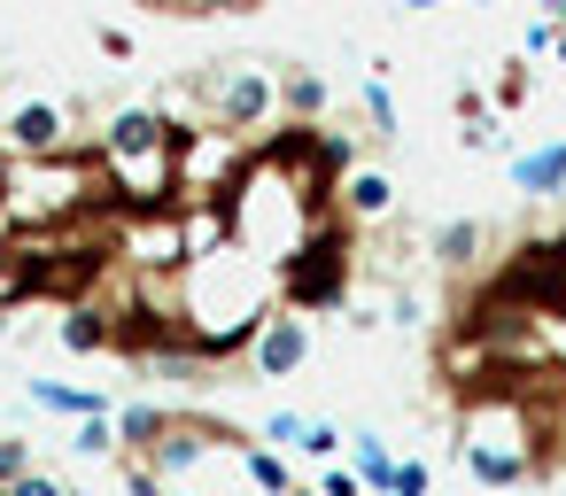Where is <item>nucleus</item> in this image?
<instances>
[{
    "mask_svg": "<svg viewBox=\"0 0 566 496\" xmlns=\"http://www.w3.org/2000/svg\"><path fill=\"white\" fill-rule=\"evenodd\" d=\"M280 303H264V264L256 256H241L233 241H218L210 256H195L187 264V334L210 349V357H226L233 341H256V326L272 318Z\"/></svg>",
    "mask_w": 566,
    "mask_h": 496,
    "instance_id": "1",
    "label": "nucleus"
},
{
    "mask_svg": "<svg viewBox=\"0 0 566 496\" xmlns=\"http://www.w3.org/2000/svg\"><path fill=\"white\" fill-rule=\"evenodd\" d=\"M349 225L334 218V210H318V225H311V241L295 249V264H280V310H342L349 303Z\"/></svg>",
    "mask_w": 566,
    "mask_h": 496,
    "instance_id": "2",
    "label": "nucleus"
},
{
    "mask_svg": "<svg viewBox=\"0 0 566 496\" xmlns=\"http://www.w3.org/2000/svg\"><path fill=\"white\" fill-rule=\"evenodd\" d=\"M9 156H17V163H55V156H71V109H63V102H24V109H9Z\"/></svg>",
    "mask_w": 566,
    "mask_h": 496,
    "instance_id": "3",
    "label": "nucleus"
},
{
    "mask_svg": "<svg viewBox=\"0 0 566 496\" xmlns=\"http://www.w3.org/2000/svg\"><path fill=\"white\" fill-rule=\"evenodd\" d=\"M249 365H256V380H295L311 365V326L295 310H272L256 326V341H249Z\"/></svg>",
    "mask_w": 566,
    "mask_h": 496,
    "instance_id": "4",
    "label": "nucleus"
},
{
    "mask_svg": "<svg viewBox=\"0 0 566 496\" xmlns=\"http://www.w3.org/2000/svg\"><path fill=\"white\" fill-rule=\"evenodd\" d=\"M264 117H272V71H256V63H226L218 125H226V133H249V125H264Z\"/></svg>",
    "mask_w": 566,
    "mask_h": 496,
    "instance_id": "5",
    "label": "nucleus"
},
{
    "mask_svg": "<svg viewBox=\"0 0 566 496\" xmlns=\"http://www.w3.org/2000/svg\"><path fill=\"white\" fill-rule=\"evenodd\" d=\"M218 450V426H195V419H171L164 426V442L148 450V465H156V481H179L187 465H202Z\"/></svg>",
    "mask_w": 566,
    "mask_h": 496,
    "instance_id": "6",
    "label": "nucleus"
},
{
    "mask_svg": "<svg viewBox=\"0 0 566 496\" xmlns=\"http://www.w3.org/2000/svg\"><path fill=\"white\" fill-rule=\"evenodd\" d=\"M55 341L78 349V357H102V349H117V318L102 303H63L55 310Z\"/></svg>",
    "mask_w": 566,
    "mask_h": 496,
    "instance_id": "7",
    "label": "nucleus"
},
{
    "mask_svg": "<svg viewBox=\"0 0 566 496\" xmlns=\"http://www.w3.org/2000/svg\"><path fill=\"white\" fill-rule=\"evenodd\" d=\"M334 194H342V218H357V225H373V218H388V210H396V179H388V171H373V163H357Z\"/></svg>",
    "mask_w": 566,
    "mask_h": 496,
    "instance_id": "8",
    "label": "nucleus"
},
{
    "mask_svg": "<svg viewBox=\"0 0 566 496\" xmlns=\"http://www.w3.org/2000/svg\"><path fill=\"white\" fill-rule=\"evenodd\" d=\"M458 457H465V473H473L481 488H520V481H535V457H520V450H496V442H465Z\"/></svg>",
    "mask_w": 566,
    "mask_h": 496,
    "instance_id": "9",
    "label": "nucleus"
},
{
    "mask_svg": "<svg viewBox=\"0 0 566 496\" xmlns=\"http://www.w3.org/2000/svg\"><path fill=\"white\" fill-rule=\"evenodd\" d=\"M481 249H489V218H450V225H434V264H442V272H473Z\"/></svg>",
    "mask_w": 566,
    "mask_h": 496,
    "instance_id": "10",
    "label": "nucleus"
},
{
    "mask_svg": "<svg viewBox=\"0 0 566 496\" xmlns=\"http://www.w3.org/2000/svg\"><path fill=\"white\" fill-rule=\"evenodd\" d=\"M512 187L520 194H558L566 187V140H543V148L512 156Z\"/></svg>",
    "mask_w": 566,
    "mask_h": 496,
    "instance_id": "11",
    "label": "nucleus"
},
{
    "mask_svg": "<svg viewBox=\"0 0 566 496\" xmlns=\"http://www.w3.org/2000/svg\"><path fill=\"white\" fill-rule=\"evenodd\" d=\"M109 426H117V450H125V457H148V450L164 442L171 411H156V403H125V411H109Z\"/></svg>",
    "mask_w": 566,
    "mask_h": 496,
    "instance_id": "12",
    "label": "nucleus"
},
{
    "mask_svg": "<svg viewBox=\"0 0 566 496\" xmlns=\"http://www.w3.org/2000/svg\"><path fill=\"white\" fill-rule=\"evenodd\" d=\"M280 102H287V117H295V133H311V117H326V78H318V71H287V78H280Z\"/></svg>",
    "mask_w": 566,
    "mask_h": 496,
    "instance_id": "13",
    "label": "nucleus"
},
{
    "mask_svg": "<svg viewBox=\"0 0 566 496\" xmlns=\"http://www.w3.org/2000/svg\"><path fill=\"white\" fill-rule=\"evenodd\" d=\"M349 473H357V488H380V496H388V481H396L388 442H380V434H349Z\"/></svg>",
    "mask_w": 566,
    "mask_h": 496,
    "instance_id": "14",
    "label": "nucleus"
},
{
    "mask_svg": "<svg viewBox=\"0 0 566 496\" xmlns=\"http://www.w3.org/2000/svg\"><path fill=\"white\" fill-rule=\"evenodd\" d=\"M32 403H48V411H63V419H109V403H102V395L63 388V380H32Z\"/></svg>",
    "mask_w": 566,
    "mask_h": 496,
    "instance_id": "15",
    "label": "nucleus"
},
{
    "mask_svg": "<svg viewBox=\"0 0 566 496\" xmlns=\"http://www.w3.org/2000/svg\"><path fill=\"white\" fill-rule=\"evenodd\" d=\"M241 473H249L256 488H272V496H295V481H287V457H280V450H264V442H249V450H241Z\"/></svg>",
    "mask_w": 566,
    "mask_h": 496,
    "instance_id": "16",
    "label": "nucleus"
},
{
    "mask_svg": "<svg viewBox=\"0 0 566 496\" xmlns=\"http://www.w3.org/2000/svg\"><path fill=\"white\" fill-rule=\"evenodd\" d=\"M365 117H373V133H380V148L403 133V117H396V94H388V78H365Z\"/></svg>",
    "mask_w": 566,
    "mask_h": 496,
    "instance_id": "17",
    "label": "nucleus"
},
{
    "mask_svg": "<svg viewBox=\"0 0 566 496\" xmlns=\"http://www.w3.org/2000/svg\"><path fill=\"white\" fill-rule=\"evenodd\" d=\"M71 450H78V457H117V426H109V419H78V426H71Z\"/></svg>",
    "mask_w": 566,
    "mask_h": 496,
    "instance_id": "18",
    "label": "nucleus"
},
{
    "mask_svg": "<svg viewBox=\"0 0 566 496\" xmlns=\"http://www.w3.org/2000/svg\"><path fill=\"white\" fill-rule=\"evenodd\" d=\"M342 442H349V434H342L334 419H303V434H295V450H303V457H318V465H326Z\"/></svg>",
    "mask_w": 566,
    "mask_h": 496,
    "instance_id": "19",
    "label": "nucleus"
},
{
    "mask_svg": "<svg viewBox=\"0 0 566 496\" xmlns=\"http://www.w3.org/2000/svg\"><path fill=\"white\" fill-rule=\"evenodd\" d=\"M24 473H32V442L0 426V488H9V481H24Z\"/></svg>",
    "mask_w": 566,
    "mask_h": 496,
    "instance_id": "20",
    "label": "nucleus"
},
{
    "mask_svg": "<svg viewBox=\"0 0 566 496\" xmlns=\"http://www.w3.org/2000/svg\"><path fill=\"white\" fill-rule=\"evenodd\" d=\"M125 496H171V488L156 481V465H148V457H125Z\"/></svg>",
    "mask_w": 566,
    "mask_h": 496,
    "instance_id": "21",
    "label": "nucleus"
},
{
    "mask_svg": "<svg viewBox=\"0 0 566 496\" xmlns=\"http://www.w3.org/2000/svg\"><path fill=\"white\" fill-rule=\"evenodd\" d=\"M388 496H427V465H419V457H396V481H388Z\"/></svg>",
    "mask_w": 566,
    "mask_h": 496,
    "instance_id": "22",
    "label": "nucleus"
},
{
    "mask_svg": "<svg viewBox=\"0 0 566 496\" xmlns=\"http://www.w3.org/2000/svg\"><path fill=\"white\" fill-rule=\"evenodd\" d=\"M9 496H78V488H63L55 473H40V465H32L24 481H9Z\"/></svg>",
    "mask_w": 566,
    "mask_h": 496,
    "instance_id": "23",
    "label": "nucleus"
},
{
    "mask_svg": "<svg viewBox=\"0 0 566 496\" xmlns=\"http://www.w3.org/2000/svg\"><path fill=\"white\" fill-rule=\"evenodd\" d=\"M256 434H264V442H280V450H295V434H303V419H295V411H272V419H264Z\"/></svg>",
    "mask_w": 566,
    "mask_h": 496,
    "instance_id": "24",
    "label": "nucleus"
},
{
    "mask_svg": "<svg viewBox=\"0 0 566 496\" xmlns=\"http://www.w3.org/2000/svg\"><path fill=\"white\" fill-rule=\"evenodd\" d=\"M311 496H365V488H357V473H349V465H326Z\"/></svg>",
    "mask_w": 566,
    "mask_h": 496,
    "instance_id": "25",
    "label": "nucleus"
},
{
    "mask_svg": "<svg viewBox=\"0 0 566 496\" xmlns=\"http://www.w3.org/2000/svg\"><path fill=\"white\" fill-rule=\"evenodd\" d=\"M551 434H558V450H566V411H558V426H551Z\"/></svg>",
    "mask_w": 566,
    "mask_h": 496,
    "instance_id": "26",
    "label": "nucleus"
},
{
    "mask_svg": "<svg viewBox=\"0 0 566 496\" xmlns=\"http://www.w3.org/2000/svg\"><path fill=\"white\" fill-rule=\"evenodd\" d=\"M295 496H311V488H295Z\"/></svg>",
    "mask_w": 566,
    "mask_h": 496,
    "instance_id": "27",
    "label": "nucleus"
},
{
    "mask_svg": "<svg viewBox=\"0 0 566 496\" xmlns=\"http://www.w3.org/2000/svg\"><path fill=\"white\" fill-rule=\"evenodd\" d=\"M0 496H9V488H0Z\"/></svg>",
    "mask_w": 566,
    "mask_h": 496,
    "instance_id": "28",
    "label": "nucleus"
}]
</instances>
